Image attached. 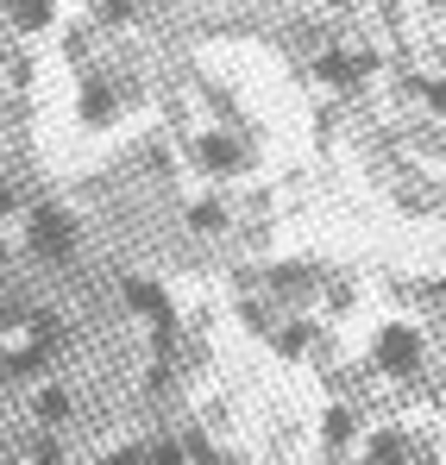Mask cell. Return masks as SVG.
I'll return each instance as SVG.
<instances>
[{
  "label": "cell",
  "instance_id": "cell-1",
  "mask_svg": "<svg viewBox=\"0 0 446 465\" xmlns=\"http://www.w3.org/2000/svg\"><path fill=\"white\" fill-rule=\"evenodd\" d=\"M32 252L38 258H75V227L70 214H57V208H32Z\"/></svg>",
  "mask_w": 446,
  "mask_h": 465
},
{
  "label": "cell",
  "instance_id": "cell-2",
  "mask_svg": "<svg viewBox=\"0 0 446 465\" xmlns=\"http://www.w3.org/2000/svg\"><path fill=\"white\" fill-rule=\"evenodd\" d=\"M377 346H383V365H390V371H415V340H409V333H396V327H390Z\"/></svg>",
  "mask_w": 446,
  "mask_h": 465
},
{
  "label": "cell",
  "instance_id": "cell-3",
  "mask_svg": "<svg viewBox=\"0 0 446 465\" xmlns=\"http://www.w3.org/2000/svg\"><path fill=\"white\" fill-rule=\"evenodd\" d=\"M321 76L327 82H352V76H365V57L352 64V57H333V51H327V57H321Z\"/></svg>",
  "mask_w": 446,
  "mask_h": 465
},
{
  "label": "cell",
  "instance_id": "cell-4",
  "mask_svg": "<svg viewBox=\"0 0 446 465\" xmlns=\"http://www.w3.org/2000/svg\"><path fill=\"white\" fill-rule=\"evenodd\" d=\"M70 415V390H45L38 396V421H64Z\"/></svg>",
  "mask_w": 446,
  "mask_h": 465
},
{
  "label": "cell",
  "instance_id": "cell-5",
  "mask_svg": "<svg viewBox=\"0 0 446 465\" xmlns=\"http://www.w3.org/2000/svg\"><path fill=\"white\" fill-rule=\"evenodd\" d=\"M202 163H214V170H233L239 157H233V145H226V139H202Z\"/></svg>",
  "mask_w": 446,
  "mask_h": 465
},
{
  "label": "cell",
  "instance_id": "cell-6",
  "mask_svg": "<svg viewBox=\"0 0 446 465\" xmlns=\"http://www.w3.org/2000/svg\"><path fill=\"white\" fill-rule=\"evenodd\" d=\"M145 465H183V453L170 440H157V447H145Z\"/></svg>",
  "mask_w": 446,
  "mask_h": 465
},
{
  "label": "cell",
  "instance_id": "cell-7",
  "mask_svg": "<svg viewBox=\"0 0 446 465\" xmlns=\"http://www.w3.org/2000/svg\"><path fill=\"white\" fill-rule=\"evenodd\" d=\"M25 465H64V453H57L51 440H38V447H32V460H25Z\"/></svg>",
  "mask_w": 446,
  "mask_h": 465
},
{
  "label": "cell",
  "instance_id": "cell-8",
  "mask_svg": "<svg viewBox=\"0 0 446 465\" xmlns=\"http://www.w3.org/2000/svg\"><path fill=\"white\" fill-rule=\"evenodd\" d=\"M13 208H19V195H13V189H0V214H13Z\"/></svg>",
  "mask_w": 446,
  "mask_h": 465
},
{
  "label": "cell",
  "instance_id": "cell-9",
  "mask_svg": "<svg viewBox=\"0 0 446 465\" xmlns=\"http://www.w3.org/2000/svg\"><path fill=\"white\" fill-rule=\"evenodd\" d=\"M428 101H434V107H446V88H441V82H428Z\"/></svg>",
  "mask_w": 446,
  "mask_h": 465
},
{
  "label": "cell",
  "instance_id": "cell-10",
  "mask_svg": "<svg viewBox=\"0 0 446 465\" xmlns=\"http://www.w3.org/2000/svg\"><path fill=\"white\" fill-rule=\"evenodd\" d=\"M0 321H13V309H6V302H0Z\"/></svg>",
  "mask_w": 446,
  "mask_h": 465
}]
</instances>
